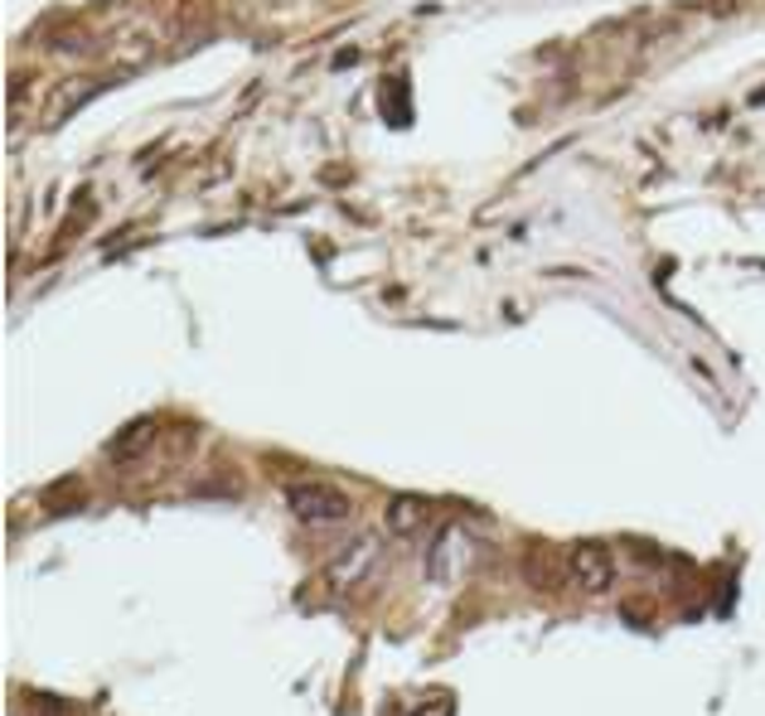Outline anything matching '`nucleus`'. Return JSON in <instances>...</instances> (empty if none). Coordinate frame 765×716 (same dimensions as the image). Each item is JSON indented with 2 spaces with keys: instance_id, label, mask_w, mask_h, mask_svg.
Returning a JSON list of instances; mask_svg holds the SVG:
<instances>
[{
  "instance_id": "obj_1",
  "label": "nucleus",
  "mask_w": 765,
  "mask_h": 716,
  "mask_svg": "<svg viewBox=\"0 0 765 716\" xmlns=\"http://www.w3.org/2000/svg\"><path fill=\"white\" fill-rule=\"evenodd\" d=\"M286 508L300 518V524H345V518L354 514L349 494L335 489V484H325V480H296V484H286Z\"/></svg>"
},
{
  "instance_id": "obj_2",
  "label": "nucleus",
  "mask_w": 765,
  "mask_h": 716,
  "mask_svg": "<svg viewBox=\"0 0 765 716\" xmlns=\"http://www.w3.org/2000/svg\"><path fill=\"white\" fill-rule=\"evenodd\" d=\"M567 572H572L577 586H587V591H611V581H615V557L605 542L597 538H581L572 552H567Z\"/></svg>"
},
{
  "instance_id": "obj_3",
  "label": "nucleus",
  "mask_w": 765,
  "mask_h": 716,
  "mask_svg": "<svg viewBox=\"0 0 765 716\" xmlns=\"http://www.w3.org/2000/svg\"><path fill=\"white\" fill-rule=\"evenodd\" d=\"M436 524V504L422 499V494H393L387 499V528L397 532V538H417V532H427Z\"/></svg>"
},
{
  "instance_id": "obj_4",
  "label": "nucleus",
  "mask_w": 765,
  "mask_h": 716,
  "mask_svg": "<svg viewBox=\"0 0 765 716\" xmlns=\"http://www.w3.org/2000/svg\"><path fill=\"white\" fill-rule=\"evenodd\" d=\"M155 431H161V427H155V417H141V421H131V427L121 431L112 445H107V455H112L117 465H127V460H141L145 451H151Z\"/></svg>"
},
{
  "instance_id": "obj_5",
  "label": "nucleus",
  "mask_w": 765,
  "mask_h": 716,
  "mask_svg": "<svg viewBox=\"0 0 765 716\" xmlns=\"http://www.w3.org/2000/svg\"><path fill=\"white\" fill-rule=\"evenodd\" d=\"M524 576H528L538 591H557V586H562V562H557V552H553V548L533 542L528 557H524Z\"/></svg>"
}]
</instances>
